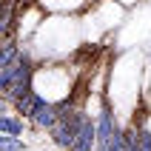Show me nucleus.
Segmentation results:
<instances>
[{"label":"nucleus","instance_id":"2","mask_svg":"<svg viewBox=\"0 0 151 151\" xmlns=\"http://www.w3.org/2000/svg\"><path fill=\"white\" fill-rule=\"evenodd\" d=\"M71 151H94V120L91 114L83 109V120L77 126V134H74V148Z\"/></svg>","mask_w":151,"mask_h":151},{"label":"nucleus","instance_id":"6","mask_svg":"<svg viewBox=\"0 0 151 151\" xmlns=\"http://www.w3.org/2000/svg\"><path fill=\"white\" fill-rule=\"evenodd\" d=\"M0 151H29V145L20 140V137H9L0 134Z\"/></svg>","mask_w":151,"mask_h":151},{"label":"nucleus","instance_id":"1","mask_svg":"<svg viewBox=\"0 0 151 151\" xmlns=\"http://www.w3.org/2000/svg\"><path fill=\"white\" fill-rule=\"evenodd\" d=\"M54 123H57V106L49 103V100H43V97H37L32 114H29V126L37 128V131H51Z\"/></svg>","mask_w":151,"mask_h":151},{"label":"nucleus","instance_id":"7","mask_svg":"<svg viewBox=\"0 0 151 151\" xmlns=\"http://www.w3.org/2000/svg\"><path fill=\"white\" fill-rule=\"evenodd\" d=\"M3 114H9V103H6V97L0 94V117H3Z\"/></svg>","mask_w":151,"mask_h":151},{"label":"nucleus","instance_id":"4","mask_svg":"<svg viewBox=\"0 0 151 151\" xmlns=\"http://www.w3.org/2000/svg\"><path fill=\"white\" fill-rule=\"evenodd\" d=\"M29 131V123L23 117H17V114H3L0 117V134H9V137H20Z\"/></svg>","mask_w":151,"mask_h":151},{"label":"nucleus","instance_id":"3","mask_svg":"<svg viewBox=\"0 0 151 151\" xmlns=\"http://www.w3.org/2000/svg\"><path fill=\"white\" fill-rule=\"evenodd\" d=\"M37 3L43 12H51V14H71V12H80L88 0H37Z\"/></svg>","mask_w":151,"mask_h":151},{"label":"nucleus","instance_id":"5","mask_svg":"<svg viewBox=\"0 0 151 151\" xmlns=\"http://www.w3.org/2000/svg\"><path fill=\"white\" fill-rule=\"evenodd\" d=\"M34 100H37V94H34V91L23 94V97L12 106V109H14V114H17V117H23V120H29V114H32V109H34Z\"/></svg>","mask_w":151,"mask_h":151}]
</instances>
